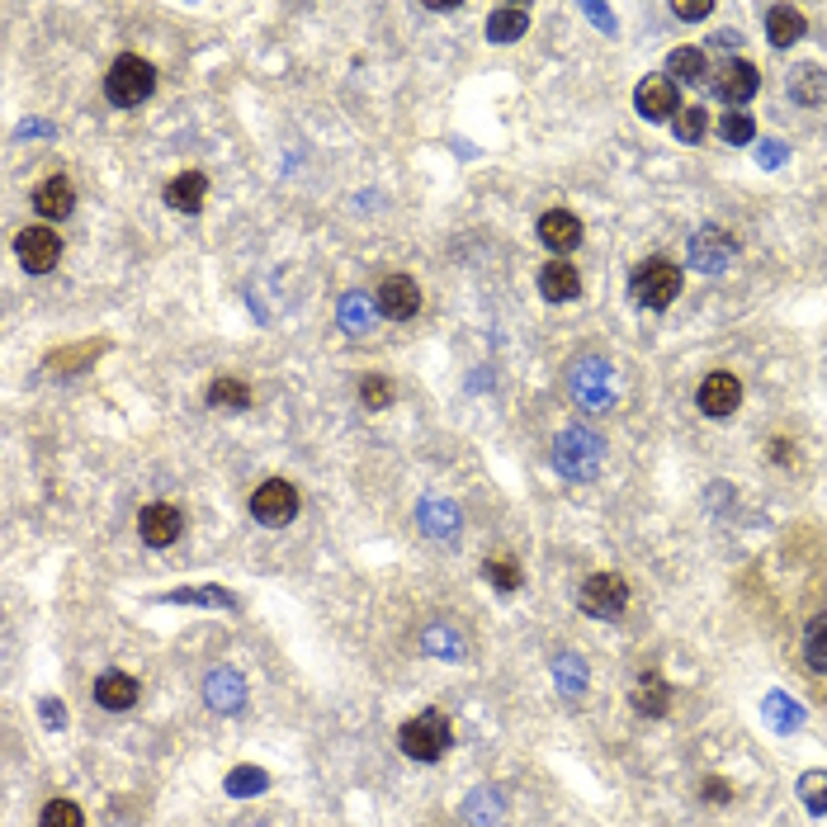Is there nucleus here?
<instances>
[{"label":"nucleus","instance_id":"nucleus-1","mask_svg":"<svg viewBox=\"0 0 827 827\" xmlns=\"http://www.w3.org/2000/svg\"><path fill=\"white\" fill-rule=\"evenodd\" d=\"M152 90H157V67L147 62V57H138V53L114 57L110 77H104V95H110V104H118V110H138Z\"/></svg>","mask_w":827,"mask_h":827},{"label":"nucleus","instance_id":"nucleus-2","mask_svg":"<svg viewBox=\"0 0 827 827\" xmlns=\"http://www.w3.org/2000/svg\"><path fill=\"white\" fill-rule=\"evenodd\" d=\"M449 743H455V728H449V719L440 710H426V714H412L407 724L398 733V747L407 751L412 761H440Z\"/></svg>","mask_w":827,"mask_h":827},{"label":"nucleus","instance_id":"nucleus-3","mask_svg":"<svg viewBox=\"0 0 827 827\" xmlns=\"http://www.w3.org/2000/svg\"><path fill=\"white\" fill-rule=\"evenodd\" d=\"M629 294H634V303L653 308V312L671 308V298L681 294V269H676L667 255H653V261H643V265L634 269V279H629Z\"/></svg>","mask_w":827,"mask_h":827},{"label":"nucleus","instance_id":"nucleus-4","mask_svg":"<svg viewBox=\"0 0 827 827\" xmlns=\"http://www.w3.org/2000/svg\"><path fill=\"white\" fill-rule=\"evenodd\" d=\"M629 606V586L624 577H614V573H596V577H586L582 582V610L591 614V620H620Z\"/></svg>","mask_w":827,"mask_h":827},{"label":"nucleus","instance_id":"nucleus-5","mask_svg":"<svg viewBox=\"0 0 827 827\" xmlns=\"http://www.w3.org/2000/svg\"><path fill=\"white\" fill-rule=\"evenodd\" d=\"M251 516L261 525H289L298 516V487H289L284 478H269L251 492Z\"/></svg>","mask_w":827,"mask_h":827},{"label":"nucleus","instance_id":"nucleus-6","mask_svg":"<svg viewBox=\"0 0 827 827\" xmlns=\"http://www.w3.org/2000/svg\"><path fill=\"white\" fill-rule=\"evenodd\" d=\"M14 251H20V265L28 275H48V269L62 261V242H57L53 228H24L14 237Z\"/></svg>","mask_w":827,"mask_h":827},{"label":"nucleus","instance_id":"nucleus-7","mask_svg":"<svg viewBox=\"0 0 827 827\" xmlns=\"http://www.w3.org/2000/svg\"><path fill=\"white\" fill-rule=\"evenodd\" d=\"M374 308H379L383 318H393V322L416 318V308H421L416 279H412V275H388V279L379 284V294H374Z\"/></svg>","mask_w":827,"mask_h":827},{"label":"nucleus","instance_id":"nucleus-8","mask_svg":"<svg viewBox=\"0 0 827 827\" xmlns=\"http://www.w3.org/2000/svg\"><path fill=\"white\" fill-rule=\"evenodd\" d=\"M559 469L567 478H591L600 469V440L586 430H567L559 440Z\"/></svg>","mask_w":827,"mask_h":827},{"label":"nucleus","instance_id":"nucleus-9","mask_svg":"<svg viewBox=\"0 0 827 827\" xmlns=\"http://www.w3.org/2000/svg\"><path fill=\"white\" fill-rule=\"evenodd\" d=\"M180 530H185V516H180L175 506L152 502V506H142V510H138V535L147 539V549H165V544H175Z\"/></svg>","mask_w":827,"mask_h":827},{"label":"nucleus","instance_id":"nucleus-10","mask_svg":"<svg viewBox=\"0 0 827 827\" xmlns=\"http://www.w3.org/2000/svg\"><path fill=\"white\" fill-rule=\"evenodd\" d=\"M696 402H700V412L704 416H714V421H724V416H733L738 412V402H743V383L733 379V374H710V379L700 383V393H696Z\"/></svg>","mask_w":827,"mask_h":827},{"label":"nucleus","instance_id":"nucleus-11","mask_svg":"<svg viewBox=\"0 0 827 827\" xmlns=\"http://www.w3.org/2000/svg\"><path fill=\"white\" fill-rule=\"evenodd\" d=\"M714 90H719V100H724V104H747L761 90V71L751 67L747 57H733V62L719 67Z\"/></svg>","mask_w":827,"mask_h":827},{"label":"nucleus","instance_id":"nucleus-12","mask_svg":"<svg viewBox=\"0 0 827 827\" xmlns=\"http://www.w3.org/2000/svg\"><path fill=\"white\" fill-rule=\"evenodd\" d=\"M634 104H639V114H643V118H653V124H662V118H676V114H681V95H676V81H671V77H648V81L639 85Z\"/></svg>","mask_w":827,"mask_h":827},{"label":"nucleus","instance_id":"nucleus-13","mask_svg":"<svg viewBox=\"0 0 827 827\" xmlns=\"http://www.w3.org/2000/svg\"><path fill=\"white\" fill-rule=\"evenodd\" d=\"M539 237H544L549 251L567 255L582 242V222H577V214H567V208H549V214L539 218Z\"/></svg>","mask_w":827,"mask_h":827},{"label":"nucleus","instance_id":"nucleus-14","mask_svg":"<svg viewBox=\"0 0 827 827\" xmlns=\"http://www.w3.org/2000/svg\"><path fill=\"white\" fill-rule=\"evenodd\" d=\"M539 294L549 303H573V298H582V275L567 261H549L539 269Z\"/></svg>","mask_w":827,"mask_h":827},{"label":"nucleus","instance_id":"nucleus-15","mask_svg":"<svg viewBox=\"0 0 827 827\" xmlns=\"http://www.w3.org/2000/svg\"><path fill=\"white\" fill-rule=\"evenodd\" d=\"M733 251H738V242H733L724 228H704V232H696V242H690V261L700 269H719L733 261Z\"/></svg>","mask_w":827,"mask_h":827},{"label":"nucleus","instance_id":"nucleus-16","mask_svg":"<svg viewBox=\"0 0 827 827\" xmlns=\"http://www.w3.org/2000/svg\"><path fill=\"white\" fill-rule=\"evenodd\" d=\"M71 204H77V194H71V180L67 175H53V180H43V185L34 189V214L48 218V222L67 218Z\"/></svg>","mask_w":827,"mask_h":827},{"label":"nucleus","instance_id":"nucleus-17","mask_svg":"<svg viewBox=\"0 0 827 827\" xmlns=\"http://www.w3.org/2000/svg\"><path fill=\"white\" fill-rule=\"evenodd\" d=\"M95 704L100 710H133L138 704V681L128 671H104L95 681Z\"/></svg>","mask_w":827,"mask_h":827},{"label":"nucleus","instance_id":"nucleus-18","mask_svg":"<svg viewBox=\"0 0 827 827\" xmlns=\"http://www.w3.org/2000/svg\"><path fill=\"white\" fill-rule=\"evenodd\" d=\"M204 700L214 704V710H222V714H237L246 704L242 676H237V671H214V676H208V686H204Z\"/></svg>","mask_w":827,"mask_h":827},{"label":"nucleus","instance_id":"nucleus-19","mask_svg":"<svg viewBox=\"0 0 827 827\" xmlns=\"http://www.w3.org/2000/svg\"><path fill=\"white\" fill-rule=\"evenodd\" d=\"M204 194H208V180L199 171H180L171 185H165V204L180 208V214H199L204 208Z\"/></svg>","mask_w":827,"mask_h":827},{"label":"nucleus","instance_id":"nucleus-20","mask_svg":"<svg viewBox=\"0 0 827 827\" xmlns=\"http://www.w3.org/2000/svg\"><path fill=\"white\" fill-rule=\"evenodd\" d=\"M634 710L648 714V719H662V714L671 710V686L662 681L657 671H643V676H639V686H634Z\"/></svg>","mask_w":827,"mask_h":827},{"label":"nucleus","instance_id":"nucleus-21","mask_svg":"<svg viewBox=\"0 0 827 827\" xmlns=\"http://www.w3.org/2000/svg\"><path fill=\"white\" fill-rule=\"evenodd\" d=\"M766 34H771L776 48H790V43L804 38V14L794 5H771L766 10Z\"/></svg>","mask_w":827,"mask_h":827},{"label":"nucleus","instance_id":"nucleus-22","mask_svg":"<svg viewBox=\"0 0 827 827\" xmlns=\"http://www.w3.org/2000/svg\"><path fill=\"white\" fill-rule=\"evenodd\" d=\"M525 28H530V10H520V5H502V10L487 14V38L492 43H516Z\"/></svg>","mask_w":827,"mask_h":827},{"label":"nucleus","instance_id":"nucleus-23","mask_svg":"<svg viewBox=\"0 0 827 827\" xmlns=\"http://www.w3.org/2000/svg\"><path fill=\"white\" fill-rule=\"evenodd\" d=\"M208 407H222V412H246L251 407V388L242 379H232V374H222V379L208 383Z\"/></svg>","mask_w":827,"mask_h":827},{"label":"nucleus","instance_id":"nucleus-24","mask_svg":"<svg viewBox=\"0 0 827 827\" xmlns=\"http://www.w3.org/2000/svg\"><path fill=\"white\" fill-rule=\"evenodd\" d=\"M667 71H671L676 85H700L710 67H704V53H700V48H676V53L667 57Z\"/></svg>","mask_w":827,"mask_h":827},{"label":"nucleus","instance_id":"nucleus-25","mask_svg":"<svg viewBox=\"0 0 827 827\" xmlns=\"http://www.w3.org/2000/svg\"><path fill=\"white\" fill-rule=\"evenodd\" d=\"M790 95L800 100V104H823V100H827L823 71H818V67H800V71H794V81H790Z\"/></svg>","mask_w":827,"mask_h":827},{"label":"nucleus","instance_id":"nucleus-26","mask_svg":"<svg viewBox=\"0 0 827 827\" xmlns=\"http://www.w3.org/2000/svg\"><path fill=\"white\" fill-rule=\"evenodd\" d=\"M671 128H676V138L681 142H700L704 133H710V114H704L700 104H681V114L671 118Z\"/></svg>","mask_w":827,"mask_h":827},{"label":"nucleus","instance_id":"nucleus-27","mask_svg":"<svg viewBox=\"0 0 827 827\" xmlns=\"http://www.w3.org/2000/svg\"><path fill=\"white\" fill-rule=\"evenodd\" d=\"M483 577L496 586V591H516L520 586V563L510 559V553H496V559L483 563Z\"/></svg>","mask_w":827,"mask_h":827},{"label":"nucleus","instance_id":"nucleus-28","mask_svg":"<svg viewBox=\"0 0 827 827\" xmlns=\"http://www.w3.org/2000/svg\"><path fill=\"white\" fill-rule=\"evenodd\" d=\"M104 345H110V341H90V345H81V351H57V355H48V369H71V374H77V369L90 365V359L104 355Z\"/></svg>","mask_w":827,"mask_h":827},{"label":"nucleus","instance_id":"nucleus-29","mask_svg":"<svg viewBox=\"0 0 827 827\" xmlns=\"http://www.w3.org/2000/svg\"><path fill=\"white\" fill-rule=\"evenodd\" d=\"M719 138H724V142H733V147H747L751 138H757V124H751L747 114H738V110H733V114H724V118H719Z\"/></svg>","mask_w":827,"mask_h":827},{"label":"nucleus","instance_id":"nucleus-30","mask_svg":"<svg viewBox=\"0 0 827 827\" xmlns=\"http://www.w3.org/2000/svg\"><path fill=\"white\" fill-rule=\"evenodd\" d=\"M421 520H426V530H430V535H440V539L459 530V510H455V506H445V502H426Z\"/></svg>","mask_w":827,"mask_h":827},{"label":"nucleus","instance_id":"nucleus-31","mask_svg":"<svg viewBox=\"0 0 827 827\" xmlns=\"http://www.w3.org/2000/svg\"><path fill=\"white\" fill-rule=\"evenodd\" d=\"M359 402H365L369 412H383L388 402H393V383H388L383 374H365V383H359Z\"/></svg>","mask_w":827,"mask_h":827},{"label":"nucleus","instance_id":"nucleus-32","mask_svg":"<svg viewBox=\"0 0 827 827\" xmlns=\"http://www.w3.org/2000/svg\"><path fill=\"white\" fill-rule=\"evenodd\" d=\"M38 827H85V818H81V808L71 800H53L48 808H43Z\"/></svg>","mask_w":827,"mask_h":827},{"label":"nucleus","instance_id":"nucleus-33","mask_svg":"<svg viewBox=\"0 0 827 827\" xmlns=\"http://www.w3.org/2000/svg\"><path fill=\"white\" fill-rule=\"evenodd\" d=\"M804 662L814 671H827V620L808 624V639H804Z\"/></svg>","mask_w":827,"mask_h":827},{"label":"nucleus","instance_id":"nucleus-34","mask_svg":"<svg viewBox=\"0 0 827 827\" xmlns=\"http://www.w3.org/2000/svg\"><path fill=\"white\" fill-rule=\"evenodd\" d=\"M369 303H374V298H365V294H345V303H341V326H345V331H365V326H369Z\"/></svg>","mask_w":827,"mask_h":827},{"label":"nucleus","instance_id":"nucleus-35","mask_svg":"<svg viewBox=\"0 0 827 827\" xmlns=\"http://www.w3.org/2000/svg\"><path fill=\"white\" fill-rule=\"evenodd\" d=\"M228 790L232 794H255V790H265V771H255V766H237V771L228 776Z\"/></svg>","mask_w":827,"mask_h":827},{"label":"nucleus","instance_id":"nucleus-36","mask_svg":"<svg viewBox=\"0 0 827 827\" xmlns=\"http://www.w3.org/2000/svg\"><path fill=\"white\" fill-rule=\"evenodd\" d=\"M800 790H804V804L814 808V814H823V808H827V776L823 771H808L800 780Z\"/></svg>","mask_w":827,"mask_h":827},{"label":"nucleus","instance_id":"nucleus-37","mask_svg":"<svg viewBox=\"0 0 827 827\" xmlns=\"http://www.w3.org/2000/svg\"><path fill=\"white\" fill-rule=\"evenodd\" d=\"M700 794H704V800H710V804H728V800H733V785H728L724 776H704Z\"/></svg>","mask_w":827,"mask_h":827},{"label":"nucleus","instance_id":"nucleus-38","mask_svg":"<svg viewBox=\"0 0 827 827\" xmlns=\"http://www.w3.org/2000/svg\"><path fill=\"white\" fill-rule=\"evenodd\" d=\"M676 20H704V14H714V0H681V5H671Z\"/></svg>","mask_w":827,"mask_h":827},{"label":"nucleus","instance_id":"nucleus-39","mask_svg":"<svg viewBox=\"0 0 827 827\" xmlns=\"http://www.w3.org/2000/svg\"><path fill=\"white\" fill-rule=\"evenodd\" d=\"M771 459L776 463H794V445L790 440H771Z\"/></svg>","mask_w":827,"mask_h":827}]
</instances>
